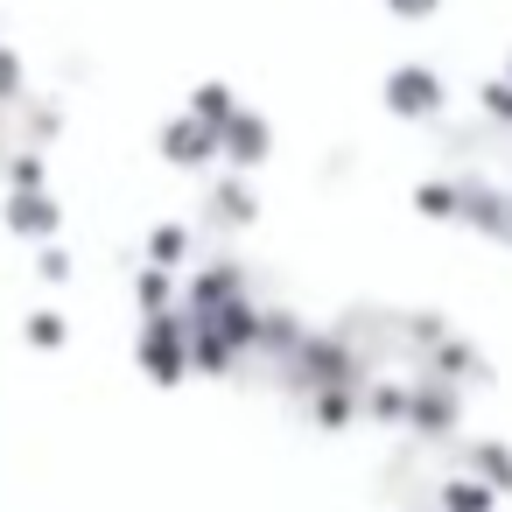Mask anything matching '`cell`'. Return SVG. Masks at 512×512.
<instances>
[]
</instances>
